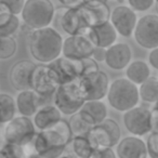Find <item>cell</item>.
<instances>
[{
  "label": "cell",
  "instance_id": "obj_1",
  "mask_svg": "<svg viewBox=\"0 0 158 158\" xmlns=\"http://www.w3.org/2000/svg\"><path fill=\"white\" fill-rule=\"evenodd\" d=\"M73 138L68 121L61 119L50 129L37 132L33 141L34 148L44 158H59L69 146Z\"/></svg>",
  "mask_w": 158,
  "mask_h": 158
},
{
  "label": "cell",
  "instance_id": "obj_2",
  "mask_svg": "<svg viewBox=\"0 0 158 158\" xmlns=\"http://www.w3.org/2000/svg\"><path fill=\"white\" fill-rule=\"evenodd\" d=\"M63 37L54 27L33 29L28 36V49L34 60L50 64L62 55Z\"/></svg>",
  "mask_w": 158,
  "mask_h": 158
},
{
  "label": "cell",
  "instance_id": "obj_3",
  "mask_svg": "<svg viewBox=\"0 0 158 158\" xmlns=\"http://www.w3.org/2000/svg\"><path fill=\"white\" fill-rule=\"evenodd\" d=\"M106 98L112 108L117 112L125 113L138 106L140 102L139 86L128 78L115 79L110 84Z\"/></svg>",
  "mask_w": 158,
  "mask_h": 158
},
{
  "label": "cell",
  "instance_id": "obj_4",
  "mask_svg": "<svg viewBox=\"0 0 158 158\" xmlns=\"http://www.w3.org/2000/svg\"><path fill=\"white\" fill-rule=\"evenodd\" d=\"M54 13L51 0H26L21 15L24 24L33 31L51 26Z\"/></svg>",
  "mask_w": 158,
  "mask_h": 158
},
{
  "label": "cell",
  "instance_id": "obj_5",
  "mask_svg": "<svg viewBox=\"0 0 158 158\" xmlns=\"http://www.w3.org/2000/svg\"><path fill=\"white\" fill-rule=\"evenodd\" d=\"M85 103L86 100L79 85V78L68 84L60 85L53 95V104L66 116L78 113Z\"/></svg>",
  "mask_w": 158,
  "mask_h": 158
},
{
  "label": "cell",
  "instance_id": "obj_6",
  "mask_svg": "<svg viewBox=\"0 0 158 158\" xmlns=\"http://www.w3.org/2000/svg\"><path fill=\"white\" fill-rule=\"evenodd\" d=\"M37 134V129L33 120L26 116H15L12 120L6 123L3 129V139L6 143L21 145L26 147L33 143Z\"/></svg>",
  "mask_w": 158,
  "mask_h": 158
},
{
  "label": "cell",
  "instance_id": "obj_7",
  "mask_svg": "<svg viewBox=\"0 0 158 158\" xmlns=\"http://www.w3.org/2000/svg\"><path fill=\"white\" fill-rule=\"evenodd\" d=\"M52 24L55 29L59 31L61 29L67 36L76 35L89 27L85 20L80 6L75 8H67L62 6L55 9Z\"/></svg>",
  "mask_w": 158,
  "mask_h": 158
},
{
  "label": "cell",
  "instance_id": "obj_8",
  "mask_svg": "<svg viewBox=\"0 0 158 158\" xmlns=\"http://www.w3.org/2000/svg\"><path fill=\"white\" fill-rule=\"evenodd\" d=\"M87 138L95 149L101 147L113 148L121 140V130L116 120L106 118L99 125L93 126L87 133Z\"/></svg>",
  "mask_w": 158,
  "mask_h": 158
},
{
  "label": "cell",
  "instance_id": "obj_9",
  "mask_svg": "<svg viewBox=\"0 0 158 158\" xmlns=\"http://www.w3.org/2000/svg\"><path fill=\"white\" fill-rule=\"evenodd\" d=\"M90 27H87L79 34L67 36L63 41L62 55L67 59L81 60L92 56L93 50L97 46L93 42L89 31Z\"/></svg>",
  "mask_w": 158,
  "mask_h": 158
},
{
  "label": "cell",
  "instance_id": "obj_10",
  "mask_svg": "<svg viewBox=\"0 0 158 158\" xmlns=\"http://www.w3.org/2000/svg\"><path fill=\"white\" fill-rule=\"evenodd\" d=\"M79 85L86 101H102L107 97L110 82L107 74L99 69L80 77Z\"/></svg>",
  "mask_w": 158,
  "mask_h": 158
},
{
  "label": "cell",
  "instance_id": "obj_11",
  "mask_svg": "<svg viewBox=\"0 0 158 158\" xmlns=\"http://www.w3.org/2000/svg\"><path fill=\"white\" fill-rule=\"evenodd\" d=\"M59 87V77L49 64H39L36 66L31 76V90L40 97L53 100V95Z\"/></svg>",
  "mask_w": 158,
  "mask_h": 158
},
{
  "label": "cell",
  "instance_id": "obj_12",
  "mask_svg": "<svg viewBox=\"0 0 158 158\" xmlns=\"http://www.w3.org/2000/svg\"><path fill=\"white\" fill-rule=\"evenodd\" d=\"M136 44L147 50L158 48V14H146L138 21L133 33Z\"/></svg>",
  "mask_w": 158,
  "mask_h": 158
},
{
  "label": "cell",
  "instance_id": "obj_13",
  "mask_svg": "<svg viewBox=\"0 0 158 158\" xmlns=\"http://www.w3.org/2000/svg\"><path fill=\"white\" fill-rule=\"evenodd\" d=\"M126 129L135 136H144L152 132L151 110L145 106H135L125 112L123 117Z\"/></svg>",
  "mask_w": 158,
  "mask_h": 158
},
{
  "label": "cell",
  "instance_id": "obj_14",
  "mask_svg": "<svg viewBox=\"0 0 158 158\" xmlns=\"http://www.w3.org/2000/svg\"><path fill=\"white\" fill-rule=\"evenodd\" d=\"M138 21L135 11L132 10L129 6H118L110 12V22L115 27L118 35L125 38H130L133 36Z\"/></svg>",
  "mask_w": 158,
  "mask_h": 158
},
{
  "label": "cell",
  "instance_id": "obj_15",
  "mask_svg": "<svg viewBox=\"0 0 158 158\" xmlns=\"http://www.w3.org/2000/svg\"><path fill=\"white\" fill-rule=\"evenodd\" d=\"M49 65L56 73L60 85L68 84V82H72L84 76L81 60L67 59V57L61 55L59 59L53 61Z\"/></svg>",
  "mask_w": 158,
  "mask_h": 158
},
{
  "label": "cell",
  "instance_id": "obj_16",
  "mask_svg": "<svg viewBox=\"0 0 158 158\" xmlns=\"http://www.w3.org/2000/svg\"><path fill=\"white\" fill-rule=\"evenodd\" d=\"M36 64L28 60L15 63L9 73V80L14 89L19 92L31 89V76L36 68Z\"/></svg>",
  "mask_w": 158,
  "mask_h": 158
},
{
  "label": "cell",
  "instance_id": "obj_17",
  "mask_svg": "<svg viewBox=\"0 0 158 158\" xmlns=\"http://www.w3.org/2000/svg\"><path fill=\"white\" fill-rule=\"evenodd\" d=\"M15 102L19 114L31 118V117H34V115L37 113L40 107L48 105V104H52L53 100L40 97L34 90L29 89V90L19 92Z\"/></svg>",
  "mask_w": 158,
  "mask_h": 158
},
{
  "label": "cell",
  "instance_id": "obj_18",
  "mask_svg": "<svg viewBox=\"0 0 158 158\" xmlns=\"http://www.w3.org/2000/svg\"><path fill=\"white\" fill-rule=\"evenodd\" d=\"M132 50L125 42H116L106 49L105 64L113 70L126 69L131 63Z\"/></svg>",
  "mask_w": 158,
  "mask_h": 158
},
{
  "label": "cell",
  "instance_id": "obj_19",
  "mask_svg": "<svg viewBox=\"0 0 158 158\" xmlns=\"http://www.w3.org/2000/svg\"><path fill=\"white\" fill-rule=\"evenodd\" d=\"M80 9L89 27L98 26L110 22V9L106 2L100 1H86L80 5Z\"/></svg>",
  "mask_w": 158,
  "mask_h": 158
},
{
  "label": "cell",
  "instance_id": "obj_20",
  "mask_svg": "<svg viewBox=\"0 0 158 158\" xmlns=\"http://www.w3.org/2000/svg\"><path fill=\"white\" fill-rule=\"evenodd\" d=\"M118 158H147L146 142L140 136L130 135L121 139L116 146Z\"/></svg>",
  "mask_w": 158,
  "mask_h": 158
},
{
  "label": "cell",
  "instance_id": "obj_21",
  "mask_svg": "<svg viewBox=\"0 0 158 158\" xmlns=\"http://www.w3.org/2000/svg\"><path fill=\"white\" fill-rule=\"evenodd\" d=\"M62 119V113L54 104H48L40 107L34 115L33 123L38 131H44L52 128Z\"/></svg>",
  "mask_w": 158,
  "mask_h": 158
},
{
  "label": "cell",
  "instance_id": "obj_22",
  "mask_svg": "<svg viewBox=\"0 0 158 158\" xmlns=\"http://www.w3.org/2000/svg\"><path fill=\"white\" fill-rule=\"evenodd\" d=\"M90 36L92 38L93 42L97 47L102 48H110L114 44H116L118 33L116 31L115 27L110 22H106L104 24L93 26L89 28Z\"/></svg>",
  "mask_w": 158,
  "mask_h": 158
},
{
  "label": "cell",
  "instance_id": "obj_23",
  "mask_svg": "<svg viewBox=\"0 0 158 158\" xmlns=\"http://www.w3.org/2000/svg\"><path fill=\"white\" fill-rule=\"evenodd\" d=\"M79 113L92 127L107 118V107L103 101H86Z\"/></svg>",
  "mask_w": 158,
  "mask_h": 158
},
{
  "label": "cell",
  "instance_id": "obj_24",
  "mask_svg": "<svg viewBox=\"0 0 158 158\" xmlns=\"http://www.w3.org/2000/svg\"><path fill=\"white\" fill-rule=\"evenodd\" d=\"M21 27V21L18 15L0 2V37H13Z\"/></svg>",
  "mask_w": 158,
  "mask_h": 158
},
{
  "label": "cell",
  "instance_id": "obj_25",
  "mask_svg": "<svg viewBox=\"0 0 158 158\" xmlns=\"http://www.w3.org/2000/svg\"><path fill=\"white\" fill-rule=\"evenodd\" d=\"M149 77H151V68L148 64L144 61L141 60L133 61L126 68V78H128L136 86L142 85Z\"/></svg>",
  "mask_w": 158,
  "mask_h": 158
},
{
  "label": "cell",
  "instance_id": "obj_26",
  "mask_svg": "<svg viewBox=\"0 0 158 158\" xmlns=\"http://www.w3.org/2000/svg\"><path fill=\"white\" fill-rule=\"evenodd\" d=\"M73 156L75 158H91L94 147L90 143L87 135H76L70 142Z\"/></svg>",
  "mask_w": 158,
  "mask_h": 158
},
{
  "label": "cell",
  "instance_id": "obj_27",
  "mask_svg": "<svg viewBox=\"0 0 158 158\" xmlns=\"http://www.w3.org/2000/svg\"><path fill=\"white\" fill-rule=\"evenodd\" d=\"M16 112L15 99L8 93H0V125L12 120L15 117Z\"/></svg>",
  "mask_w": 158,
  "mask_h": 158
},
{
  "label": "cell",
  "instance_id": "obj_28",
  "mask_svg": "<svg viewBox=\"0 0 158 158\" xmlns=\"http://www.w3.org/2000/svg\"><path fill=\"white\" fill-rule=\"evenodd\" d=\"M140 100L146 103H155L158 100V78L151 76L139 86Z\"/></svg>",
  "mask_w": 158,
  "mask_h": 158
},
{
  "label": "cell",
  "instance_id": "obj_29",
  "mask_svg": "<svg viewBox=\"0 0 158 158\" xmlns=\"http://www.w3.org/2000/svg\"><path fill=\"white\" fill-rule=\"evenodd\" d=\"M68 123H69V127L72 129L73 135H87L89 131L91 130L92 126L90 123H88L82 116L80 115V113H76V114L69 116V120H68Z\"/></svg>",
  "mask_w": 158,
  "mask_h": 158
},
{
  "label": "cell",
  "instance_id": "obj_30",
  "mask_svg": "<svg viewBox=\"0 0 158 158\" xmlns=\"http://www.w3.org/2000/svg\"><path fill=\"white\" fill-rule=\"evenodd\" d=\"M18 50V44L13 37H0V60L5 61L13 57Z\"/></svg>",
  "mask_w": 158,
  "mask_h": 158
},
{
  "label": "cell",
  "instance_id": "obj_31",
  "mask_svg": "<svg viewBox=\"0 0 158 158\" xmlns=\"http://www.w3.org/2000/svg\"><path fill=\"white\" fill-rule=\"evenodd\" d=\"M1 152L5 154L7 158H26L27 153L24 146L16 144H11V143H6L1 147Z\"/></svg>",
  "mask_w": 158,
  "mask_h": 158
},
{
  "label": "cell",
  "instance_id": "obj_32",
  "mask_svg": "<svg viewBox=\"0 0 158 158\" xmlns=\"http://www.w3.org/2000/svg\"><path fill=\"white\" fill-rule=\"evenodd\" d=\"M146 147L149 158H158V130H154L148 134Z\"/></svg>",
  "mask_w": 158,
  "mask_h": 158
},
{
  "label": "cell",
  "instance_id": "obj_33",
  "mask_svg": "<svg viewBox=\"0 0 158 158\" xmlns=\"http://www.w3.org/2000/svg\"><path fill=\"white\" fill-rule=\"evenodd\" d=\"M128 5L135 12H145L155 3V0H127Z\"/></svg>",
  "mask_w": 158,
  "mask_h": 158
},
{
  "label": "cell",
  "instance_id": "obj_34",
  "mask_svg": "<svg viewBox=\"0 0 158 158\" xmlns=\"http://www.w3.org/2000/svg\"><path fill=\"white\" fill-rule=\"evenodd\" d=\"M25 1L26 0H0V2H2L10 10V12L15 14V15L22 13L23 8L25 6Z\"/></svg>",
  "mask_w": 158,
  "mask_h": 158
},
{
  "label": "cell",
  "instance_id": "obj_35",
  "mask_svg": "<svg viewBox=\"0 0 158 158\" xmlns=\"http://www.w3.org/2000/svg\"><path fill=\"white\" fill-rule=\"evenodd\" d=\"M91 158H117V154L112 147H101L94 149Z\"/></svg>",
  "mask_w": 158,
  "mask_h": 158
},
{
  "label": "cell",
  "instance_id": "obj_36",
  "mask_svg": "<svg viewBox=\"0 0 158 158\" xmlns=\"http://www.w3.org/2000/svg\"><path fill=\"white\" fill-rule=\"evenodd\" d=\"M92 59H94L95 61L99 63V62H105L106 57V49L102 48V47H95L94 50L92 53Z\"/></svg>",
  "mask_w": 158,
  "mask_h": 158
},
{
  "label": "cell",
  "instance_id": "obj_37",
  "mask_svg": "<svg viewBox=\"0 0 158 158\" xmlns=\"http://www.w3.org/2000/svg\"><path fill=\"white\" fill-rule=\"evenodd\" d=\"M148 64L154 69L158 70V48L151 50L148 54Z\"/></svg>",
  "mask_w": 158,
  "mask_h": 158
},
{
  "label": "cell",
  "instance_id": "obj_38",
  "mask_svg": "<svg viewBox=\"0 0 158 158\" xmlns=\"http://www.w3.org/2000/svg\"><path fill=\"white\" fill-rule=\"evenodd\" d=\"M151 123H152V131L158 130V108L151 110Z\"/></svg>",
  "mask_w": 158,
  "mask_h": 158
},
{
  "label": "cell",
  "instance_id": "obj_39",
  "mask_svg": "<svg viewBox=\"0 0 158 158\" xmlns=\"http://www.w3.org/2000/svg\"><path fill=\"white\" fill-rule=\"evenodd\" d=\"M62 6L67 8H75L79 7L80 5L84 3V0H57Z\"/></svg>",
  "mask_w": 158,
  "mask_h": 158
},
{
  "label": "cell",
  "instance_id": "obj_40",
  "mask_svg": "<svg viewBox=\"0 0 158 158\" xmlns=\"http://www.w3.org/2000/svg\"><path fill=\"white\" fill-rule=\"evenodd\" d=\"M26 158H44V157H42V156H40L39 154H37V153H36V152H35V153L28 154Z\"/></svg>",
  "mask_w": 158,
  "mask_h": 158
},
{
  "label": "cell",
  "instance_id": "obj_41",
  "mask_svg": "<svg viewBox=\"0 0 158 158\" xmlns=\"http://www.w3.org/2000/svg\"><path fill=\"white\" fill-rule=\"evenodd\" d=\"M86 1H100V2H106L107 3V0H84V2Z\"/></svg>",
  "mask_w": 158,
  "mask_h": 158
},
{
  "label": "cell",
  "instance_id": "obj_42",
  "mask_svg": "<svg viewBox=\"0 0 158 158\" xmlns=\"http://www.w3.org/2000/svg\"><path fill=\"white\" fill-rule=\"evenodd\" d=\"M59 158H75V157L72 155H62L61 157H59Z\"/></svg>",
  "mask_w": 158,
  "mask_h": 158
},
{
  "label": "cell",
  "instance_id": "obj_43",
  "mask_svg": "<svg viewBox=\"0 0 158 158\" xmlns=\"http://www.w3.org/2000/svg\"><path fill=\"white\" fill-rule=\"evenodd\" d=\"M153 108H158V100L157 101L154 103V105H153Z\"/></svg>",
  "mask_w": 158,
  "mask_h": 158
},
{
  "label": "cell",
  "instance_id": "obj_44",
  "mask_svg": "<svg viewBox=\"0 0 158 158\" xmlns=\"http://www.w3.org/2000/svg\"><path fill=\"white\" fill-rule=\"evenodd\" d=\"M0 158H7V157L5 156V154H3L2 152H1V149H0Z\"/></svg>",
  "mask_w": 158,
  "mask_h": 158
},
{
  "label": "cell",
  "instance_id": "obj_45",
  "mask_svg": "<svg viewBox=\"0 0 158 158\" xmlns=\"http://www.w3.org/2000/svg\"><path fill=\"white\" fill-rule=\"evenodd\" d=\"M156 9H157V13H158V3H157V7H156Z\"/></svg>",
  "mask_w": 158,
  "mask_h": 158
},
{
  "label": "cell",
  "instance_id": "obj_46",
  "mask_svg": "<svg viewBox=\"0 0 158 158\" xmlns=\"http://www.w3.org/2000/svg\"><path fill=\"white\" fill-rule=\"evenodd\" d=\"M155 2H157V3H158V0H155Z\"/></svg>",
  "mask_w": 158,
  "mask_h": 158
},
{
  "label": "cell",
  "instance_id": "obj_47",
  "mask_svg": "<svg viewBox=\"0 0 158 158\" xmlns=\"http://www.w3.org/2000/svg\"><path fill=\"white\" fill-rule=\"evenodd\" d=\"M147 158H149V157H147Z\"/></svg>",
  "mask_w": 158,
  "mask_h": 158
},
{
  "label": "cell",
  "instance_id": "obj_48",
  "mask_svg": "<svg viewBox=\"0 0 158 158\" xmlns=\"http://www.w3.org/2000/svg\"><path fill=\"white\" fill-rule=\"evenodd\" d=\"M119 1H120V0H119Z\"/></svg>",
  "mask_w": 158,
  "mask_h": 158
}]
</instances>
